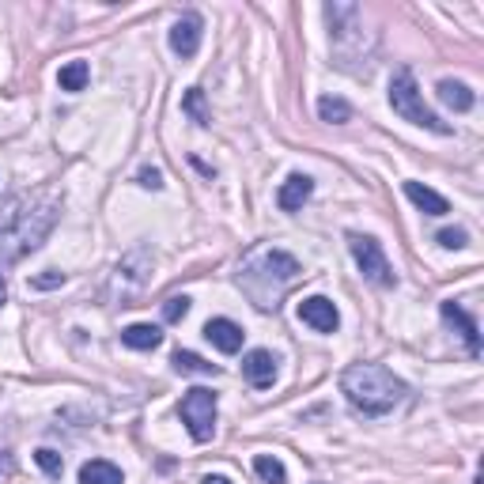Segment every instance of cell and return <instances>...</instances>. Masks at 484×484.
Segmentation results:
<instances>
[{"label":"cell","mask_w":484,"mask_h":484,"mask_svg":"<svg viewBox=\"0 0 484 484\" xmlns=\"http://www.w3.org/2000/svg\"><path fill=\"white\" fill-rule=\"evenodd\" d=\"M303 277V265L288 254V250H277V246H265V250H254L242 265H239V288L250 296L258 310H277L284 291Z\"/></svg>","instance_id":"obj_1"},{"label":"cell","mask_w":484,"mask_h":484,"mask_svg":"<svg viewBox=\"0 0 484 484\" xmlns=\"http://www.w3.org/2000/svg\"><path fill=\"white\" fill-rule=\"evenodd\" d=\"M57 220V201L12 197L0 208V261H15L42 246Z\"/></svg>","instance_id":"obj_2"},{"label":"cell","mask_w":484,"mask_h":484,"mask_svg":"<svg viewBox=\"0 0 484 484\" xmlns=\"http://www.w3.org/2000/svg\"><path fill=\"white\" fill-rule=\"evenodd\" d=\"M326 19H329L333 65L352 76H367L375 61V34L364 27V12L348 5V0H337V5H326Z\"/></svg>","instance_id":"obj_3"},{"label":"cell","mask_w":484,"mask_h":484,"mask_svg":"<svg viewBox=\"0 0 484 484\" xmlns=\"http://www.w3.org/2000/svg\"><path fill=\"white\" fill-rule=\"evenodd\" d=\"M341 390L348 405L364 416H386L405 397V383L383 364H352L341 375Z\"/></svg>","instance_id":"obj_4"},{"label":"cell","mask_w":484,"mask_h":484,"mask_svg":"<svg viewBox=\"0 0 484 484\" xmlns=\"http://www.w3.org/2000/svg\"><path fill=\"white\" fill-rule=\"evenodd\" d=\"M390 107H394V114L402 118V121L420 125V129H432V133H439V137H451V133H454L447 121H439V114H432V110L424 107V95H420L416 76H413L409 65H402V69L394 72V80H390Z\"/></svg>","instance_id":"obj_5"},{"label":"cell","mask_w":484,"mask_h":484,"mask_svg":"<svg viewBox=\"0 0 484 484\" xmlns=\"http://www.w3.org/2000/svg\"><path fill=\"white\" fill-rule=\"evenodd\" d=\"M152 280V254L148 250H133V254H125L114 269V280H110V296L129 307L133 299H140V291L148 288Z\"/></svg>","instance_id":"obj_6"},{"label":"cell","mask_w":484,"mask_h":484,"mask_svg":"<svg viewBox=\"0 0 484 484\" xmlns=\"http://www.w3.org/2000/svg\"><path fill=\"white\" fill-rule=\"evenodd\" d=\"M178 416H182L185 432L194 435V443H208V439L216 435V394L204 386L189 390L178 402Z\"/></svg>","instance_id":"obj_7"},{"label":"cell","mask_w":484,"mask_h":484,"mask_svg":"<svg viewBox=\"0 0 484 484\" xmlns=\"http://www.w3.org/2000/svg\"><path fill=\"white\" fill-rule=\"evenodd\" d=\"M348 250H352V258H356V269L364 272V280H371V284H378V288H394V284H397L394 265L386 261L383 246H378L371 235L348 231Z\"/></svg>","instance_id":"obj_8"},{"label":"cell","mask_w":484,"mask_h":484,"mask_svg":"<svg viewBox=\"0 0 484 484\" xmlns=\"http://www.w3.org/2000/svg\"><path fill=\"white\" fill-rule=\"evenodd\" d=\"M296 314H299V322H303V326L318 329V333H337V326H341V314H337L333 299H326V296H310V299H303Z\"/></svg>","instance_id":"obj_9"},{"label":"cell","mask_w":484,"mask_h":484,"mask_svg":"<svg viewBox=\"0 0 484 484\" xmlns=\"http://www.w3.org/2000/svg\"><path fill=\"white\" fill-rule=\"evenodd\" d=\"M201 38H204L201 15H197V12H185V15L178 19V24L171 27V50H175L178 57H197Z\"/></svg>","instance_id":"obj_10"},{"label":"cell","mask_w":484,"mask_h":484,"mask_svg":"<svg viewBox=\"0 0 484 484\" xmlns=\"http://www.w3.org/2000/svg\"><path fill=\"white\" fill-rule=\"evenodd\" d=\"M242 375H246V383H250V386L269 390L272 383H277V356H272L269 348H254V352H246V360H242Z\"/></svg>","instance_id":"obj_11"},{"label":"cell","mask_w":484,"mask_h":484,"mask_svg":"<svg viewBox=\"0 0 484 484\" xmlns=\"http://www.w3.org/2000/svg\"><path fill=\"white\" fill-rule=\"evenodd\" d=\"M439 314H443V318H447V322L458 329V337H461V341H466L470 356L477 360V356H480V329H477V318H473V314H466V310H461L454 299L439 303Z\"/></svg>","instance_id":"obj_12"},{"label":"cell","mask_w":484,"mask_h":484,"mask_svg":"<svg viewBox=\"0 0 484 484\" xmlns=\"http://www.w3.org/2000/svg\"><path fill=\"white\" fill-rule=\"evenodd\" d=\"M242 326L239 322H231V318H213L204 326V341H213V348L227 352V356H235L242 348Z\"/></svg>","instance_id":"obj_13"},{"label":"cell","mask_w":484,"mask_h":484,"mask_svg":"<svg viewBox=\"0 0 484 484\" xmlns=\"http://www.w3.org/2000/svg\"><path fill=\"white\" fill-rule=\"evenodd\" d=\"M314 194V178L310 175H288V182L280 185V194H277V204L284 208V213H299V208L310 201Z\"/></svg>","instance_id":"obj_14"},{"label":"cell","mask_w":484,"mask_h":484,"mask_svg":"<svg viewBox=\"0 0 484 484\" xmlns=\"http://www.w3.org/2000/svg\"><path fill=\"white\" fill-rule=\"evenodd\" d=\"M405 197H409L424 216H447V213H451V201H447L443 194H435V189L420 185V182H405Z\"/></svg>","instance_id":"obj_15"},{"label":"cell","mask_w":484,"mask_h":484,"mask_svg":"<svg viewBox=\"0 0 484 484\" xmlns=\"http://www.w3.org/2000/svg\"><path fill=\"white\" fill-rule=\"evenodd\" d=\"M435 95H439V102H447V107L458 110V114L473 110V102H477V95L470 91V83H461V80H439Z\"/></svg>","instance_id":"obj_16"},{"label":"cell","mask_w":484,"mask_h":484,"mask_svg":"<svg viewBox=\"0 0 484 484\" xmlns=\"http://www.w3.org/2000/svg\"><path fill=\"white\" fill-rule=\"evenodd\" d=\"M80 484H125L121 470L107 458H91L80 466Z\"/></svg>","instance_id":"obj_17"},{"label":"cell","mask_w":484,"mask_h":484,"mask_svg":"<svg viewBox=\"0 0 484 484\" xmlns=\"http://www.w3.org/2000/svg\"><path fill=\"white\" fill-rule=\"evenodd\" d=\"M121 345H129V348H137V352H152V348L163 345V333H159V326L137 322V326H129V329H121Z\"/></svg>","instance_id":"obj_18"},{"label":"cell","mask_w":484,"mask_h":484,"mask_svg":"<svg viewBox=\"0 0 484 484\" xmlns=\"http://www.w3.org/2000/svg\"><path fill=\"white\" fill-rule=\"evenodd\" d=\"M88 80H91L88 61H69V65H61V72H57L61 91H83V88H88Z\"/></svg>","instance_id":"obj_19"},{"label":"cell","mask_w":484,"mask_h":484,"mask_svg":"<svg viewBox=\"0 0 484 484\" xmlns=\"http://www.w3.org/2000/svg\"><path fill=\"white\" fill-rule=\"evenodd\" d=\"M171 367H175L178 375H220L216 364H208V360H201L197 352H185V348H178V352L171 356Z\"/></svg>","instance_id":"obj_20"},{"label":"cell","mask_w":484,"mask_h":484,"mask_svg":"<svg viewBox=\"0 0 484 484\" xmlns=\"http://www.w3.org/2000/svg\"><path fill=\"white\" fill-rule=\"evenodd\" d=\"M318 118L329 121V125H345V121H352V107L337 95H322L318 99Z\"/></svg>","instance_id":"obj_21"},{"label":"cell","mask_w":484,"mask_h":484,"mask_svg":"<svg viewBox=\"0 0 484 484\" xmlns=\"http://www.w3.org/2000/svg\"><path fill=\"white\" fill-rule=\"evenodd\" d=\"M254 473H258L265 484H288L284 461H280V458H272V454H258V458H254Z\"/></svg>","instance_id":"obj_22"},{"label":"cell","mask_w":484,"mask_h":484,"mask_svg":"<svg viewBox=\"0 0 484 484\" xmlns=\"http://www.w3.org/2000/svg\"><path fill=\"white\" fill-rule=\"evenodd\" d=\"M182 110H185L189 118H194V121L201 125V129H204L208 121H213V118H208V110H204V91H201V88H189V91L182 95Z\"/></svg>","instance_id":"obj_23"},{"label":"cell","mask_w":484,"mask_h":484,"mask_svg":"<svg viewBox=\"0 0 484 484\" xmlns=\"http://www.w3.org/2000/svg\"><path fill=\"white\" fill-rule=\"evenodd\" d=\"M189 307H194V299H189V296H171V299L163 303V318L166 322H182L185 314H189Z\"/></svg>","instance_id":"obj_24"},{"label":"cell","mask_w":484,"mask_h":484,"mask_svg":"<svg viewBox=\"0 0 484 484\" xmlns=\"http://www.w3.org/2000/svg\"><path fill=\"white\" fill-rule=\"evenodd\" d=\"M466 231H461V227H443V231H439V235H435V242L439 246H443V250H461V246H466Z\"/></svg>","instance_id":"obj_25"},{"label":"cell","mask_w":484,"mask_h":484,"mask_svg":"<svg viewBox=\"0 0 484 484\" xmlns=\"http://www.w3.org/2000/svg\"><path fill=\"white\" fill-rule=\"evenodd\" d=\"M34 461H38V466L46 470L50 477H61V470H65V461H61V454H57V451H50V447H42V451L34 454Z\"/></svg>","instance_id":"obj_26"},{"label":"cell","mask_w":484,"mask_h":484,"mask_svg":"<svg viewBox=\"0 0 484 484\" xmlns=\"http://www.w3.org/2000/svg\"><path fill=\"white\" fill-rule=\"evenodd\" d=\"M65 284V272H42V277H31V288H38V291H50V288H61Z\"/></svg>","instance_id":"obj_27"},{"label":"cell","mask_w":484,"mask_h":484,"mask_svg":"<svg viewBox=\"0 0 484 484\" xmlns=\"http://www.w3.org/2000/svg\"><path fill=\"white\" fill-rule=\"evenodd\" d=\"M137 182H140L144 189H163V175L156 171V166H144V171L137 175Z\"/></svg>","instance_id":"obj_28"},{"label":"cell","mask_w":484,"mask_h":484,"mask_svg":"<svg viewBox=\"0 0 484 484\" xmlns=\"http://www.w3.org/2000/svg\"><path fill=\"white\" fill-rule=\"evenodd\" d=\"M201 484H231V480H227V477H220V473H208Z\"/></svg>","instance_id":"obj_29"},{"label":"cell","mask_w":484,"mask_h":484,"mask_svg":"<svg viewBox=\"0 0 484 484\" xmlns=\"http://www.w3.org/2000/svg\"><path fill=\"white\" fill-rule=\"evenodd\" d=\"M8 303V284H5V272H0V307Z\"/></svg>","instance_id":"obj_30"}]
</instances>
